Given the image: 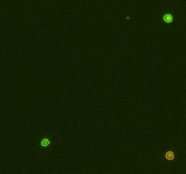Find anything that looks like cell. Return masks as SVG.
Instances as JSON below:
<instances>
[{"label": "cell", "mask_w": 186, "mask_h": 174, "mask_svg": "<svg viewBox=\"0 0 186 174\" xmlns=\"http://www.w3.org/2000/svg\"><path fill=\"white\" fill-rule=\"evenodd\" d=\"M175 158H176V154L172 150H168V151L165 152V153H164V160L167 161H174Z\"/></svg>", "instance_id": "1"}, {"label": "cell", "mask_w": 186, "mask_h": 174, "mask_svg": "<svg viewBox=\"0 0 186 174\" xmlns=\"http://www.w3.org/2000/svg\"><path fill=\"white\" fill-rule=\"evenodd\" d=\"M163 19L165 23H168V24H169V23L172 22V20H173V16H172V15H171L170 13H166V14H164Z\"/></svg>", "instance_id": "2"}, {"label": "cell", "mask_w": 186, "mask_h": 174, "mask_svg": "<svg viewBox=\"0 0 186 174\" xmlns=\"http://www.w3.org/2000/svg\"><path fill=\"white\" fill-rule=\"evenodd\" d=\"M50 140L47 138H44V140H42V142H41V145L43 146V147H47L48 145L50 144Z\"/></svg>", "instance_id": "3"}]
</instances>
